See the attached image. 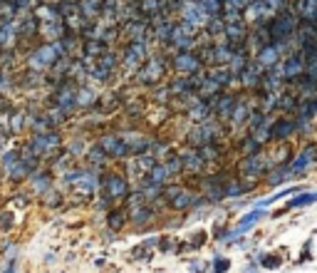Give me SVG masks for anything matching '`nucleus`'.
Instances as JSON below:
<instances>
[{
  "mask_svg": "<svg viewBox=\"0 0 317 273\" xmlns=\"http://www.w3.org/2000/svg\"><path fill=\"white\" fill-rule=\"evenodd\" d=\"M102 194H107L109 199L114 201H124L132 191V182L126 177H119V174H109V177H102V186H99Z\"/></svg>",
  "mask_w": 317,
  "mask_h": 273,
  "instance_id": "1",
  "label": "nucleus"
},
{
  "mask_svg": "<svg viewBox=\"0 0 317 273\" xmlns=\"http://www.w3.org/2000/svg\"><path fill=\"white\" fill-rule=\"evenodd\" d=\"M156 219H159V216H156V209H154L151 204H144V206L129 211V224H132L134 231H146L149 226H154Z\"/></svg>",
  "mask_w": 317,
  "mask_h": 273,
  "instance_id": "2",
  "label": "nucleus"
},
{
  "mask_svg": "<svg viewBox=\"0 0 317 273\" xmlns=\"http://www.w3.org/2000/svg\"><path fill=\"white\" fill-rule=\"evenodd\" d=\"M28 184H30V194H32V199H42V196H45V194L55 186L52 174H50V172H45V169H42V172H37V169H35V172L30 174Z\"/></svg>",
  "mask_w": 317,
  "mask_h": 273,
  "instance_id": "3",
  "label": "nucleus"
},
{
  "mask_svg": "<svg viewBox=\"0 0 317 273\" xmlns=\"http://www.w3.org/2000/svg\"><path fill=\"white\" fill-rule=\"evenodd\" d=\"M317 161V144H307L302 152L297 154L292 161H290V172H292V177H297V174H302V172H307L312 164Z\"/></svg>",
  "mask_w": 317,
  "mask_h": 273,
  "instance_id": "4",
  "label": "nucleus"
},
{
  "mask_svg": "<svg viewBox=\"0 0 317 273\" xmlns=\"http://www.w3.org/2000/svg\"><path fill=\"white\" fill-rule=\"evenodd\" d=\"M280 65H283V77H285V82H295L297 77L305 75V58H302L300 52H290L285 60H280Z\"/></svg>",
  "mask_w": 317,
  "mask_h": 273,
  "instance_id": "5",
  "label": "nucleus"
},
{
  "mask_svg": "<svg viewBox=\"0 0 317 273\" xmlns=\"http://www.w3.org/2000/svg\"><path fill=\"white\" fill-rule=\"evenodd\" d=\"M201 194H196V191H191V189H183L176 199H171L169 201V209L176 213H186V211H191L194 206H196V199H199Z\"/></svg>",
  "mask_w": 317,
  "mask_h": 273,
  "instance_id": "6",
  "label": "nucleus"
},
{
  "mask_svg": "<svg viewBox=\"0 0 317 273\" xmlns=\"http://www.w3.org/2000/svg\"><path fill=\"white\" fill-rule=\"evenodd\" d=\"M126 224H129V209L124 206V209H109L107 211V229H112V231H121V229H126Z\"/></svg>",
  "mask_w": 317,
  "mask_h": 273,
  "instance_id": "7",
  "label": "nucleus"
},
{
  "mask_svg": "<svg viewBox=\"0 0 317 273\" xmlns=\"http://www.w3.org/2000/svg\"><path fill=\"white\" fill-rule=\"evenodd\" d=\"M178 156L183 161V172L186 174H201L203 167H206V161L201 159L199 152H183V154H178Z\"/></svg>",
  "mask_w": 317,
  "mask_h": 273,
  "instance_id": "8",
  "label": "nucleus"
},
{
  "mask_svg": "<svg viewBox=\"0 0 317 273\" xmlns=\"http://www.w3.org/2000/svg\"><path fill=\"white\" fill-rule=\"evenodd\" d=\"M288 179H292L290 164H278V167H273V169L265 174V182H268V186H280V184L288 182Z\"/></svg>",
  "mask_w": 317,
  "mask_h": 273,
  "instance_id": "9",
  "label": "nucleus"
},
{
  "mask_svg": "<svg viewBox=\"0 0 317 273\" xmlns=\"http://www.w3.org/2000/svg\"><path fill=\"white\" fill-rule=\"evenodd\" d=\"M292 134H295V120L273 122V142H285Z\"/></svg>",
  "mask_w": 317,
  "mask_h": 273,
  "instance_id": "10",
  "label": "nucleus"
},
{
  "mask_svg": "<svg viewBox=\"0 0 317 273\" xmlns=\"http://www.w3.org/2000/svg\"><path fill=\"white\" fill-rule=\"evenodd\" d=\"M280 62V50L275 47V45H268V47H263L258 55V65L263 70H270V67H275Z\"/></svg>",
  "mask_w": 317,
  "mask_h": 273,
  "instance_id": "11",
  "label": "nucleus"
},
{
  "mask_svg": "<svg viewBox=\"0 0 317 273\" xmlns=\"http://www.w3.org/2000/svg\"><path fill=\"white\" fill-rule=\"evenodd\" d=\"M146 177H149V182L156 184V186H166L169 179H171V177H169V169H166V164H164V161H156V164L149 169V174H146Z\"/></svg>",
  "mask_w": 317,
  "mask_h": 273,
  "instance_id": "12",
  "label": "nucleus"
},
{
  "mask_svg": "<svg viewBox=\"0 0 317 273\" xmlns=\"http://www.w3.org/2000/svg\"><path fill=\"white\" fill-rule=\"evenodd\" d=\"M263 216H265V213H263V209H253V211L248 213V216H243V219H240V224L235 226V234H238V236H243L245 231H250V229H253V226L258 224Z\"/></svg>",
  "mask_w": 317,
  "mask_h": 273,
  "instance_id": "13",
  "label": "nucleus"
},
{
  "mask_svg": "<svg viewBox=\"0 0 317 273\" xmlns=\"http://www.w3.org/2000/svg\"><path fill=\"white\" fill-rule=\"evenodd\" d=\"M20 253H23V248H20V243L15 241V239H3V241H0V256H3V258L20 256Z\"/></svg>",
  "mask_w": 317,
  "mask_h": 273,
  "instance_id": "14",
  "label": "nucleus"
},
{
  "mask_svg": "<svg viewBox=\"0 0 317 273\" xmlns=\"http://www.w3.org/2000/svg\"><path fill=\"white\" fill-rule=\"evenodd\" d=\"M124 201H126V209H129V211H134V209H139V206L149 204V201H146V196L142 194V189H134V191H129V196H126Z\"/></svg>",
  "mask_w": 317,
  "mask_h": 273,
  "instance_id": "15",
  "label": "nucleus"
},
{
  "mask_svg": "<svg viewBox=\"0 0 317 273\" xmlns=\"http://www.w3.org/2000/svg\"><path fill=\"white\" fill-rule=\"evenodd\" d=\"M18 159H20V152H8L0 156V172H3V177H8V172L15 167Z\"/></svg>",
  "mask_w": 317,
  "mask_h": 273,
  "instance_id": "16",
  "label": "nucleus"
},
{
  "mask_svg": "<svg viewBox=\"0 0 317 273\" xmlns=\"http://www.w3.org/2000/svg\"><path fill=\"white\" fill-rule=\"evenodd\" d=\"M0 273H20V256H10L0 261Z\"/></svg>",
  "mask_w": 317,
  "mask_h": 273,
  "instance_id": "17",
  "label": "nucleus"
},
{
  "mask_svg": "<svg viewBox=\"0 0 317 273\" xmlns=\"http://www.w3.org/2000/svg\"><path fill=\"white\" fill-rule=\"evenodd\" d=\"M15 216H13V211H0V234L5 236V234H10L13 229H15V221H13Z\"/></svg>",
  "mask_w": 317,
  "mask_h": 273,
  "instance_id": "18",
  "label": "nucleus"
},
{
  "mask_svg": "<svg viewBox=\"0 0 317 273\" xmlns=\"http://www.w3.org/2000/svg\"><path fill=\"white\" fill-rule=\"evenodd\" d=\"M199 154H201V159L206 164H213L216 159H221V149H216V147H211V144H203Z\"/></svg>",
  "mask_w": 317,
  "mask_h": 273,
  "instance_id": "19",
  "label": "nucleus"
},
{
  "mask_svg": "<svg viewBox=\"0 0 317 273\" xmlns=\"http://www.w3.org/2000/svg\"><path fill=\"white\" fill-rule=\"evenodd\" d=\"M112 206H114V199H109L107 194H102V191H99V196L94 199V209H97V211H102V213H107Z\"/></svg>",
  "mask_w": 317,
  "mask_h": 273,
  "instance_id": "20",
  "label": "nucleus"
},
{
  "mask_svg": "<svg viewBox=\"0 0 317 273\" xmlns=\"http://www.w3.org/2000/svg\"><path fill=\"white\" fill-rule=\"evenodd\" d=\"M317 201V194H300V196H295L292 201L288 204V209H297V206H307V204H312Z\"/></svg>",
  "mask_w": 317,
  "mask_h": 273,
  "instance_id": "21",
  "label": "nucleus"
},
{
  "mask_svg": "<svg viewBox=\"0 0 317 273\" xmlns=\"http://www.w3.org/2000/svg\"><path fill=\"white\" fill-rule=\"evenodd\" d=\"M260 152H263V144H260L256 137H250V139H243V154L253 156V154H260Z\"/></svg>",
  "mask_w": 317,
  "mask_h": 273,
  "instance_id": "22",
  "label": "nucleus"
},
{
  "mask_svg": "<svg viewBox=\"0 0 317 273\" xmlns=\"http://www.w3.org/2000/svg\"><path fill=\"white\" fill-rule=\"evenodd\" d=\"M211 268H213V273H226L231 268V261H228L226 256H216V258L211 261Z\"/></svg>",
  "mask_w": 317,
  "mask_h": 273,
  "instance_id": "23",
  "label": "nucleus"
},
{
  "mask_svg": "<svg viewBox=\"0 0 317 273\" xmlns=\"http://www.w3.org/2000/svg\"><path fill=\"white\" fill-rule=\"evenodd\" d=\"M258 261L260 266H265V268H278L280 266V258L278 256H268V253H258Z\"/></svg>",
  "mask_w": 317,
  "mask_h": 273,
  "instance_id": "24",
  "label": "nucleus"
},
{
  "mask_svg": "<svg viewBox=\"0 0 317 273\" xmlns=\"http://www.w3.org/2000/svg\"><path fill=\"white\" fill-rule=\"evenodd\" d=\"M248 117H250V110H248L245 104H238V107L233 110V124H243Z\"/></svg>",
  "mask_w": 317,
  "mask_h": 273,
  "instance_id": "25",
  "label": "nucleus"
},
{
  "mask_svg": "<svg viewBox=\"0 0 317 273\" xmlns=\"http://www.w3.org/2000/svg\"><path fill=\"white\" fill-rule=\"evenodd\" d=\"M166 169H169V177L181 174V172H183V161H181V156H171L169 164H166Z\"/></svg>",
  "mask_w": 317,
  "mask_h": 273,
  "instance_id": "26",
  "label": "nucleus"
},
{
  "mask_svg": "<svg viewBox=\"0 0 317 273\" xmlns=\"http://www.w3.org/2000/svg\"><path fill=\"white\" fill-rule=\"evenodd\" d=\"M233 110H235V104H233V97H223V99H221V117H228Z\"/></svg>",
  "mask_w": 317,
  "mask_h": 273,
  "instance_id": "27",
  "label": "nucleus"
},
{
  "mask_svg": "<svg viewBox=\"0 0 317 273\" xmlns=\"http://www.w3.org/2000/svg\"><path fill=\"white\" fill-rule=\"evenodd\" d=\"M188 271L191 273H208V261H191V263H188Z\"/></svg>",
  "mask_w": 317,
  "mask_h": 273,
  "instance_id": "28",
  "label": "nucleus"
},
{
  "mask_svg": "<svg viewBox=\"0 0 317 273\" xmlns=\"http://www.w3.org/2000/svg\"><path fill=\"white\" fill-rule=\"evenodd\" d=\"M57 263H59V253H57V251H50V253L45 256V261H42V266H45V268H52V266H57Z\"/></svg>",
  "mask_w": 317,
  "mask_h": 273,
  "instance_id": "29",
  "label": "nucleus"
},
{
  "mask_svg": "<svg viewBox=\"0 0 317 273\" xmlns=\"http://www.w3.org/2000/svg\"><path fill=\"white\" fill-rule=\"evenodd\" d=\"M196 67H199V65H196L194 58H181V70H188V72H191V70H196Z\"/></svg>",
  "mask_w": 317,
  "mask_h": 273,
  "instance_id": "30",
  "label": "nucleus"
},
{
  "mask_svg": "<svg viewBox=\"0 0 317 273\" xmlns=\"http://www.w3.org/2000/svg\"><path fill=\"white\" fill-rule=\"evenodd\" d=\"M99 239H102L104 243H112V241L116 239V231H112V229H107V231H102V234H99Z\"/></svg>",
  "mask_w": 317,
  "mask_h": 273,
  "instance_id": "31",
  "label": "nucleus"
},
{
  "mask_svg": "<svg viewBox=\"0 0 317 273\" xmlns=\"http://www.w3.org/2000/svg\"><path fill=\"white\" fill-rule=\"evenodd\" d=\"M231 62H233V70H243V67H245V55L240 52V55H235Z\"/></svg>",
  "mask_w": 317,
  "mask_h": 273,
  "instance_id": "32",
  "label": "nucleus"
},
{
  "mask_svg": "<svg viewBox=\"0 0 317 273\" xmlns=\"http://www.w3.org/2000/svg\"><path fill=\"white\" fill-rule=\"evenodd\" d=\"M70 152H72V156H80V154L85 152V144H80V139H75V144L70 147Z\"/></svg>",
  "mask_w": 317,
  "mask_h": 273,
  "instance_id": "33",
  "label": "nucleus"
},
{
  "mask_svg": "<svg viewBox=\"0 0 317 273\" xmlns=\"http://www.w3.org/2000/svg\"><path fill=\"white\" fill-rule=\"evenodd\" d=\"M250 3H253V0H231L228 5H231V8H248Z\"/></svg>",
  "mask_w": 317,
  "mask_h": 273,
  "instance_id": "34",
  "label": "nucleus"
},
{
  "mask_svg": "<svg viewBox=\"0 0 317 273\" xmlns=\"http://www.w3.org/2000/svg\"><path fill=\"white\" fill-rule=\"evenodd\" d=\"M243 273H258V261H253L250 266H245V268H243Z\"/></svg>",
  "mask_w": 317,
  "mask_h": 273,
  "instance_id": "35",
  "label": "nucleus"
},
{
  "mask_svg": "<svg viewBox=\"0 0 317 273\" xmlns=\"http://www.w3.org/2000/svg\"><path fill=\"white\" fill-rule=\"evenodd\" d=\"M94 268H107V258H94Z\"/></svg>",
  "mask_w": 317,
  "mask_h": 273,
  "instance_id": "36",
  "label": "nucleus"
},
{
  "mask_svg": "<svg viewBox=\"0 0 317 273\" xmlns=\"http://www.w3.org/2000/svg\"><path fill=\"white\" fill-rule=\"evenodd\" d=\"M312 104H315V112H317V97H312Z\"/></svg>",
  "mask_w": 317,
  "mask_h": 273,
  "instance_id": "37",
  "label": "nucleus"
},
{
  "mask_svg": "<svg viewBox=\"0 0 317 273\" xmlns=\"http://www.w3.org/2000/svg\"><path fill=\"white\" fill-rule=\"evenodd\" d=\"M59 273H65V271H59Z\"/></svg>",
  "mask_w": 317,
  "mask_h": 273,
  "instance_id": "38",
  "label": "nucleus"
}]
</instances>
